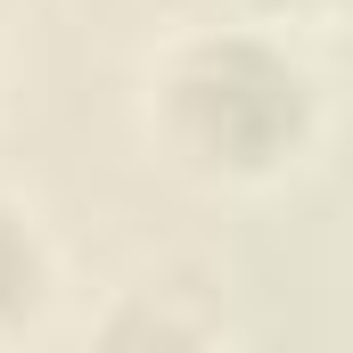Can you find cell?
I'll list each match as a JSON object with an SVG mask.
<instances>
[{
    "instance_id": "1",
    "label": "cell",
    "mask_w": 353,
    "mask_h": 353,
    "mask_svg": "<svg viewBox=\"0 0 353 353\" xmlns=\"http://www.w3.org/2000/svg\"><path fill=\"white\" fill-rule=\"evenodd\" d=\"M329 140V83L304 41L239 17H173L140 58V148L205 197H255Z\"/></svg>"
},
{
    "instance_id": "2",
    "label": "cell",
    "mask_w": 353,
    "mask_h": 353,
    "mask_svg": "<svg viewBox=\"0 0 353 353\" xmlns=\"http://www.w3.org/2000/svg\"><path fill=\"white\" fill-rule=\"evenodd\" d=\"M74 353H230V337L205 296H189L173 279H123L99 296Z\"/></svg>"
},
{
    "instance_id": "3",
    "label": "cell",
    "mask_w": 353,
    "mask_h": 353,
    "mask_svg": "<svg viewBox=\"0 0 353 353\" xmlns=\"http://www.w3.org/2000/svg\"><path fill=\"white\" fill-rule=\"evenodd\" d=\"M58 288H66L58 230L41 222V205H33L25 189H8V181H0V353H17L25 337H41V329H50Z\"/></svg>"
},
{
    "instance_id": "4",
    "label": "cell",
    "mask_w": 353,
    "mask_h": 353,
    "mask_svg": "<svg viewBox=\"0 0 353 353\" xmlns=\"http://www.w3.org/2000/svg\"><path fill=\"white\" fill-rule=\"evenodd\" d=\"M337 8H345V0H181V17H239V25H271V33H288V41L321 33Z\"/></svg>"
},
{
    "instance_id": "5",
    "label": "cell",
    "mask_w": 353,
    "mask_h": 353,
    "mask_svg": "<svg viewBox=\"0 0 353 353\" xmlns=\"http://www.w3.org/2000/svg\"><path fill=\"white\" fill-rule=\"evenodd\" d=\"M83 8H132V17H148V33H165L181 17V0H83Z\"/></svg>"
},
{
    "instance_id": "6",
    "label": "cell",
    "mask_w": 353,
    "mask_h": 353,
    "mask_svg": "<svg viewBox=\"0 0 353 353\" xmlns=\"http://www.w3.org/2000/svg\"><path fill=\"white\" fill-rule=\"evenodd\" d=\"M0 99H8V50H0Z\"/></svg>"
}]
</instances>
